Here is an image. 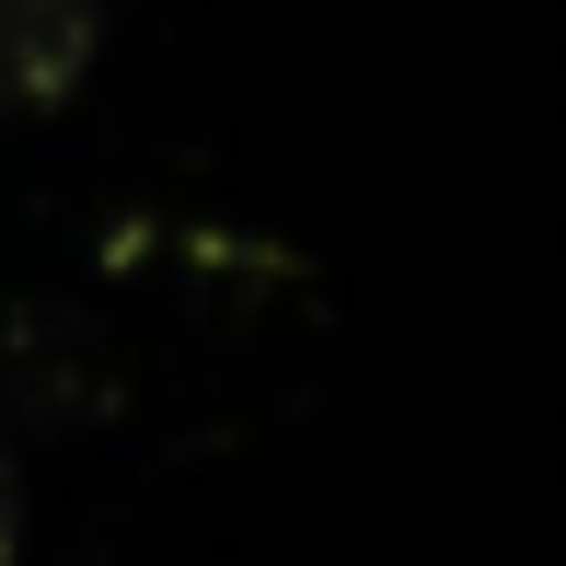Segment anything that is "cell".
Instances as JSON below:
<instances>
[{"instance_id": "6da1fadb", "label": "cell", "mask_w": 566, "mask_h": 566, "mask_svg": "<svg viewBox=\"0 0 566 566\" xmlns=\"http://www.w3.org/2000/svg\"><path fill=\"white\" fill-rule=\"evenodd\" d=\"M93 46H105V0H0V116L70 105Z\"/></svg>"}, {"instance_id": "7a4b0ae2", "label": "cell", "mask_w": 566, "mask_h": 566, "mask_svg": "<svg viewBox=\"0 0 566 566\" xmlns=\"http://www.w3.org/2000/svg\"><path fill=\"white\" fill-rule=\"evenodd\" d=\"M23 555V485H12V440H0V566Z\"/></svg>"}]
</instances>
